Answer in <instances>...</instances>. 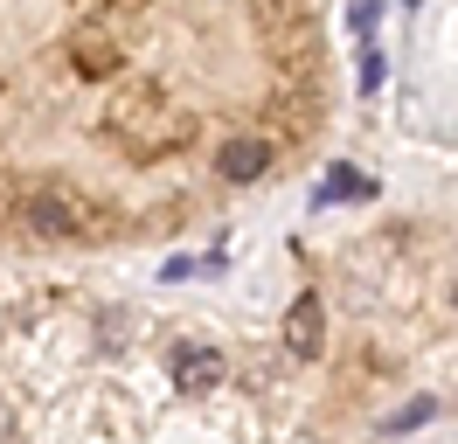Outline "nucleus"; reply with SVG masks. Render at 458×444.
I'll list each match as a JSON object with an SVG mask.
<instances>
[{"mask_svg": "<svg viewBox=\"0 0 458 444\" xmlns=\"http://www.w3.org/2000/svg\"><path fill=\"white\" fill-rule=\"evenodd\" d=\"M327 194H369V181H361V174H334V181H327Z\"/></svg>", "mask_w": 458, "mask_h": 444, "instance_id": "obj_6", "label": "nucleus"}, {"mask_svg": "<svg viewBox=\"0 0 458 444\" xmlns=\"http://www.w3.org/2000/svg\"><path fill=\"white\" fill-rule=\"evenodd\" d=\"M21 222H29L35 236H70V229H77V201L56 194V188H42V194L21 201Z\"/></svg>", "mask_w": 458, "mask_h": 444, "instance_id": "obj_2", "label": "nucleus"}, {"mask_svg": "<svg viewBox=\"0 0 458 444\" xmlns=\"http://www.w3.org/2000/svg\"><path fill=\"white\" fill-rule=\"evenodd\" d=\"M319 327H327V312H319V292H299L285 312V340L292 354H319Z\"/></svg>", "mask_w": 458, "mask_h": 444, "instance_id": "obj_4", "label": "nucleus"}, {"mask_svg": "<svg viewBox=\"0 0 458 444\" xmlns=\"http://www.w3.org/2000/svg\"><path fill=\"white\" fill-rule=\"evenodd\" d=\"M424 416H430V396H417V403H410V410H403L396 423H389V431H417V423H424Z\"/></svg>", "mask_w": 458, "mask_h": 444, "instance_id": "obj_5", "label": "nucleus"}, {"mask_svg": "<svg viewBox=\"0 0 458 444\" xmlns=\"http://www.w3.org/2000/svg\"><path fill=\"white\" fill-rule=\"evenodd\" d=\"M271 166H278V146H271V139H258V132H236V139H223V153H216V174H223V181H236V188L264 181Z\"/></svg>", "mask_w": 458, "mask_h": 444, "instance_id": "obj_1", "label": "nucleus"}, {"mask_svg": "<svg viewBox=\"0 0 458 444\" xmlns=\"http://www.w3.org/2000/svg\"><path fill=\"white\" fill-rule=\"evenodd\" d=\"M452 305H458V285H452Z\"/></svg>", "mask_w": 458, "mask_h": 444, "instance_id": "obj_7", "label": "nucleus"}, {"mask_svg": "<svg viewBox=\"0 0 458 444\" xmlns=\"http://www.w3.org/2000/svg\"><path fill=\"white\" fill-rule=\"evenodd\" d=\"M167 368H174V388H188V396L223 382V354H216V347H174Z\"/></svg>", "mask_w": 458, "mask_h": 444, "instance_id": "obj_3", "label": "nucleus"}]
</instances>
